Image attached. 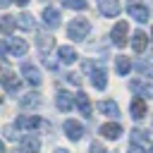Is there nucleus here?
<instances>
[{"label": "nucleus", "mask_w": 153, "mask_h": 153, "mask_svg": "<svg viewBox=\"0 0 153 153\" xmlns=\"http://www.w3.org/2000/svg\"><path fill=\"white\" fill-rule=\"evenodd\" d=\"M88 31H91L88 19H74V22H69V26H67V36H69L72 41H81V38H86Z\"/></svg>", "instance_id": "f257e3e1"}, {"label": "nucleus", "mask_w": 153, "mask_h": 153, "mask_svg": "<svg viewBox=\"0 0 153 153\" xmlns=\"http://www.w3.org/2000/svg\"><path fill=\"white\" fill-rule=\"evenodd\" d=\"M127 33H129V24L127 22H117L115 29H112V43L117 48H124L127 45Z\"/></svg>", "instance_id": "f03ea898"}, {"label": "nucleus", "mask_w": 153, "mask_h": 153, "mask_svg": "<svg viewBox=\"0 0 153 153\" xmlns=\"http://www.w3.org/2000/svg\"><path fill=\"white\" fill-rule=\"evenodd\" d=\"M62 129H65V134H67L69 141H79V139L84 136V124L76 122V120H67V122L62 124Z\"/></svg>", "instance_id": "7ed1b4c3"}, {"label": "nucleus", "mask_w": 153, "mask_h": 153, "mask_svg": "<svg viewBox=\"0 0 153 153\" xmlns=\"http://www.w3.org/2000/svg\"><path fill=\"white\" fill-rule=\"evenodd\" d=\"M38 151H41V141H38V136L26 134V136L19 139V153H38Z\"/></svg>", "instance_id": "20e7f679"}, {"label": "nucleus", "mask_w": 153, "mask_h": 153, "mask_svg": "<svg viewBox=\"0 0 153 153\" xmlns=\"http://www.w3.org/2000/svg\"><path fill=\"white\" fill-rule=\"evenodd\" d=\"M0 84H2V88H5V91H10V93H17V91H19V84H22V79H19L14 72H5V74H0Z\"/></svg>", "instance_id": "39448f33"}, {"label": "nucleus", "mask_w": 153, "mask_h": 153, "mask_svg": "<svg viewBox=\"0 0 153 153\" xmlns=\"http://www.w3.org/2000/svg\"><path fill=\"white\" fill-rule=\"evenodd\" d=\"M41 19H43V24H45L48 29H57L60 22H62V17H60V12H57L55 7H45L43 14H41Z\"/></svg>", "instance_id": "423d86ee"}, {"label": "nucleus", "mask_w": 153, "mask_h": 153, "mask_svg": "<svg viewBox=\"0 0 153 153\" xmlns=\"http://www.w3.org/2000/svg\"><path fill=\"white\" fill-rule=\"evenodd\" d=\"M127 12H129V17L131 19H136V22H148V7H143V5H139V2H129L127 5Z\"/></svg>", "instance_id": "0eeeda50"}, {"label": "nucleus", "mask_w": 153, "mask_h": 153, "mask_svg": "<svg viewBox=\"0 0 153 153\" xmlns=\"http://www.w3.org/2000/svg\"><path fill=\"white\" fill-rule=\"evenodd\" d=\"M98 10H100L103 17H117L122 7H120L117 0H98Z\"/></svg>", "instance_id": "6e6552de"}, {"label": "nucleus", "mask_w": 153, "mask_h": 153, "mask_svg": "<svg viewBox=\"0 0 153 153\" xmlns=\"http://www.w3.org/2000/svg\"><path fill=\"white\" fill-rule=\"evenodd\" d=\"M55 105H57V110L69 112V110H72V105H74V96H72V93H67V91H57V96H55Z\"/></svg>", "instance_id": "1a4fd4ad"}, {"label": "nucleus", "mask_w": 153, "mask_h": 153, "mask_svg": "<svg viewBox=\"0 0 153 153\" xmlns=\"http://www.w3.org/2000/svg\"><path fill=\"white\" fill-rule=\"evenodd\" d=\"M129 112H131V117L134 120H143L146 115H148V108H146V100L139 96V98H134L131 100V105H129Z\"/></svg>", "instance_id": "9d476101"}, {"label": "nucleus", "mask_w": 153, "mask_h": 153, "mask_svg": "<svg viewBox=\"0 0 153 153\" xmlns=\"http://www.w3.org/2000/svg\"><path fill=\"white\" fill-rule=\"evenodd\" d=\"M100 136H105V139H120L122 136V124H117V122H105V124H100Z\"/></svg>", "instance_id": "9b49d317"}, {"label": "nucleus", "mask_w": 153, "mask_h": 153, "mask_svg": "<svg viewBox=\"0 0 153 153\" xmlns=\"http://www.w3.org/2000/svg\"><path fill=\"white\" fill-rule=\"evenodd\" d=\"M38 105H41V96H38L36 91H31V93H26V96L19 98V108H22V110H33V108H38Z\"/></svg>", "instance_id": "f8f14e48"}, {"label": "nucleus", "mask_w": 153, "mask_h": 153, "mask_svg": "<svg viewBox=\"0 0 153 153\" xmlns=\"http://www.w3.org/2000/svg\"><path fill=\"white\" fill-rule=\"evenodd\" d=\"M7 50H10L14 57H22V55H26L29 45H26V41H22V38H10V43H7Z\"/></svg>", "instance_id": "ddd939ff"}, {"label": "nucleus", "mask_w": 153, "mask_h": 153, "mask_svg": "<svg viewBox=\"0 0 153 153\" xmlns=\"http://www.w3.org/2000/svg\"><path fill=\"white\" fill-rule=\"evenodd\" d=\"M22 76H24L31 86H38V84H41V74H38V69H36L33 65H22Z\"/></svg>", "instance_id": "4468645a"}, {"label": "nucleus", "mask_w": 153, "mask_h": 153, "mask_svg": "<svg viewBox=\"0 0 153 153\" xmlns=\"http://www.w3.org/2000/svg\"><path fill=\"white\" fill-rule=\"evenodd\" d=\"M91 84H93L98 91H103V88L108 86V74H105L103 67H96V69L91 72Z\"/></svg>", "instance_id": "2eb2a0df"}, {"label": "nucleus", "mask_w": 153, "mask_h": 153, "mask_svg": "<svg viewBox=\"0 0 153 153\" xmlns=\"http://www.w3.org/2000/svg\"><path fill=\"white\" fill-rule=\"evenodd\" d=\"M74 103H76V108H79V112H81V115L91 117L93 105H91V100H88V96H86V93H76V96H74Z\"/></svg>", "instance_id": "dca6fc26"}, {"label": "nucleus", "mask_w": 153, "mask_h": 153, "mask_svg": "<svg viewBox=\"0 0 153 153\" xmlns=\"http://www.w3.org/2000/svg\"><path fill=\"white\" fill-rule=\"evenodd\" d=\"M17 127L19 129H38L41 127V117H36V115H22V117H17Z\"/></svg>", "instance_id": "f3484780"}, {"label": "nucleus", "mask_w": 153, "mask_h": 153, "mask_svg": "<svg viewBox=\"0 0 153 153\" xmlns=\"http://www.w3.org/2000/svg\"><path fill=\"white\" fill-rule=\"evenodd\" d=\"M36 45H38V50H41L43 55H48V53H50V48L55 45V38H53L50 33H38V38H36Z\"/></svg>", "instance_id": "a211bd4d"}, {"label": "nucleus", "mask_w": 153, "mask_h": 153, "mask_svg": "<svg viewBox=\"0 0 153 153\" xmlns=\"http://www.w3.org/2000/svg\"><path fill=\"white\" fill-rule=\"evenodd\" d=\"M57 55H60V62H65V65H72V62L76 60V50H74L72 45H62V48H57Z\"/></svg>", "instance_id": "6ab92c4d"}, {"label": "nucleus", "mask_w": 153, "mask_h": 153, "mask_svg": "<svg viewBox=\"0 0 153 153\" xmlns=\"http://www.w3.org/2000/svg\"><path fill=\"white\" fill-rule=\"evenodd\" d=\"M146 45H148L146 33H143V31H136V33H134V38H131V48H134V53H143V50H146Z\"/></svg>", "instance_id": "aec40b11"}, {"label": "nucleus", "mask_w": 153, "mask_h": 153, "mask_svg": "<svg viewBox=\"0 0 153 153\" xmlns=\"http://www.w3.org/2000/svg\"><path fill=\"white\" fill-rule=\"evenodd\" d=\"M98 110H100L103 115H108V117H117V115H120V108H117V103H112V100H100V103H98Z\"/></svg>", "instance_id": "412c9836"}, {"label": "nucleus", "mask_w": 153, "mask_h": 153, "mask_svg": "<svg viewBox=\"0 0 153 153\" xmlns=\"http://www.w3.org/2000/svg\"><path fill=\"white\" fill-rule=\"evenodd\" d=\"M17 26H19V29H24V31H33V29H36V19H33L31 14H26V12H24V14H19V17H17Z\"/></svg>", "instance_id": "4be33fe9"}, {"label": "nucleus", "mask_w": 153, "mask_h": 153, "mask_svg": "<svg viewBox=\"0 0 153 153\" xmlns=\"http://www.w3.org/2000/svg\"><path fill=\"white\" fill-rule=\"evenodd\" d=\"M131 143H134V146H146V148H148V146H151V139H148V134H146L143 129H134V131H131Z\"/></svg>", "instance_id": "5701e85b"}, {"label": "nucleus", "mask_w": 153, "mask_h": 153, "mask_svg": "<svg viewBox=\"0 0 153 153\" xmlns=\"http://www.w3.org/2000/svg\"><path fill=\"white\" fill-rule=\"evenodd\" d=\"M14 26H17V17H10V14L0 17V31H2V33H12Z\"/></svg>", "instance_id": "b1692460"}, {"label": "nucleus", "mask_w": 153, "mask_h": 153, "mask_svg": "<svg viewBox=\"0 0 153 153\" xmlns=\"http://www.w3.org/2000/svg\"><path fill=\"white\" fill-rule=\"evenodd\" d=\"M129 72H131V60L120 55V57H117V74H120V76H127Z\"/></svg>", "instance_id": "393cba45"}, {"label": "nucleus", "mask_w": 153, "mask_h": 153, "mask_svg": "<svg viewBox=\"0 0 153 153\" xmlns=\"http://www.w3.org/2000/svg\"><path fill=\"white\" fill-rule=\"evenodd\" d=\"M131 91H136L141 98L153 96V88H148V86H146V84H141V81H131Z\"/></svg>", "instance_id": "a878e982"}, {"label": "nucleus", "mask_w": 153, "mask_h": 153, "mask_svg": "<svg viewBox=\"0 0 153 153\" xmlns=\"http://www.w3.org/2000/svg\"><path fill=\"white\" fill-rule=\"evenodd\" d=\"M60 2H62V7H69V10H79V12L88 7V2H86V0H60Z\"/></svg>", "instance_id": "bb28decb"}, {"label": "nucleus", "mask_w": 153, "mask_h": 153, "mask_svg": "<svg viewBox=\"0 0 153 153\" xmlns=\"http://www.w3.org/2000/svg\"><path fill=\"white\" fill-rule=\"evenodd\" d=\"M91 153H108V151H105L100 143H96V141H93V143H91Z\"/></svg>", "instance_id": "cd10ccee"}, {"label": "nucleus", "mask_w": 153, "mask_h": 153, "mask_svg": "<svg viewBox=\"0 0 153 153\" xmlns=\"http://www.w3.org/2000/svg\"><path fill=\"white\" fill-rule=\"evenodd\" d=\"M67 81H69V84H79L81 79H79V74H74V72H72V74H67Z\"/></svg>", "instance_id": "c85d7f7f"}, {"label": "nucleus", "mask_w": 153, "mask_h": 153, "mask_svg": "<svg viewBox=\"0 0 153 153\" xmlns=\"http://www.w3.org/2000/svg\"><path fill=\"white\" fill-rule=\"evenodd\" d=\"M43 65H45L48 69H57V62H53V60H48V57L43 60Z\"/></svg>", "instance_id": "c756f323"}, {"label": "nucleus", "mask_w": 153, "mask_h": 153, "mask_svg": "<svg viewBox=\"0 0 153 153\" xmlns=\"http://www.w3.org/2000/svg\"><path fill=\"white\" fill-rule=\"evenodd\" d=\"M129 153H141V146H134V143H131V148H129Z\"/></svg>", "instance_id": "7c9ffc66"}, {"label": "nucleus", "mask_w": 153, "mask_h": 153, "mask_svg": "<svg viewBox=\"0 0 153 153\" xmlns=\"http://www.w3.org/2000/svg\"><path fill=\"white\" fill-rule=\"evenodd\" d=\"M14 2H17L19 7H24V5H29V0H14Z\"/></svg>", "instance_id": "2f4dec72"}, {"label": "nucleus", "mask_w": 153, "mask_h": 153, "mask_svg": "<svg viewBox=\"0 0 153 153\" xmlns=\"http://www.w3.org/2000/svg\"><path fill=\"white\" fill-rule=\"evenodd\" d=\"M10 2H12V0H0V7H7Z\"/></svg>", "instance_id": "473e14b6"}, {"label": "nucleus", "mask_w": 153, "mask_h": 153, "mask_svg": "<svg viewBox=\"0 0 153 153\" xmlns=\"http://www.w3.org/2000/svg\"><path fill=\"white\" fill-rule=\"evenodd\" d=\"M5 55V43H0V57Z\"/></svg>", "instance_id": "72a5a7b5"}, {"label": "nucleus", "mask_w": 153, "mask_h": 153, "mask_svg": "<svg viewBox=\"0 0 153 153\" xmlns=\"http://www.w3.org/2000/svg\"><path fill=\"white\" fill-rule=\"evenodd\" d=\"M55 153H69V151H65V148H55Z\"/></svg>", "instance_id": "f704fd0d"}, {"label": "nucleus", "mask_w": 153, "mask_h": 153, "mask_svg": "<svg viewBox=\"0 0 153 153\" xmlns=\"http://www.w3.org/2000/svg\"><path fill=\"white\" fill-rule=\"evenodd\" d=\"M0 153H5V143L2 141H0Z\"/></svg>", "instance_id": "c9c22d12"}, {"label": "nucleus", "mask_w": 153, "mask_h": 153, "mask_svg": "<svg viewBox=\"0 0 153 153\" xmlns=\"http://www.w3.org/2000/svg\"><path fill=\"white\" fill-rule=\"evenodd\" d=\"M148 153H153V146H148Z\"/></svg>", "instance_id": "e433bc0d"}, {"label": "nucleus", "mask_w": 153, "mask_h": 153, "mask_svg": "<svg viewBox=\"0 0 153 153\" xmlns=\"http://www.w3.org/2000/svg\"><path fill=\"white\" fill-rule=\"evenodd\" d=\"M0 103H2V96H0Z\"/></svg>", "instance_id": "4c0bfd02"}]
</instances>
